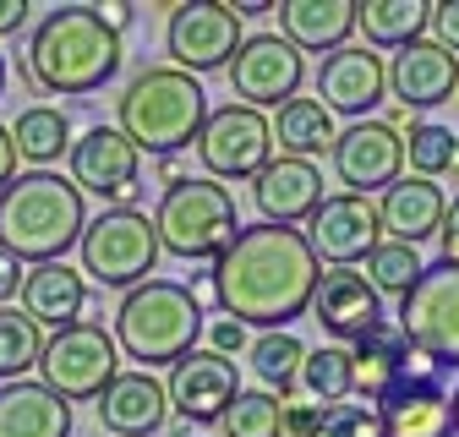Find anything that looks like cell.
<instances>
[{"label":"cell","instance_id":"30","mask_svg":"<svg viewBox=\"0 0 459 437\" xmlns=\"http://www.w3.org/2000/svg\"><path fill=\"white\" fill-rule=\"evenodd\" d=\"M6 132H12L17 159H28L33 170H49V164L72 148V121H66V109H55V104H33V109H22L17 126H6Z\"/></svg>","mask_w":459,"mask_h":437},{"label":"cell","instance_id":"6","mask_svg":"<svg viewBox=\"0 0 459 437\" xmlns=\"http://www.w3.org/2000/svg\"><path fill=\"white\" fill-rule=\"evenodd\" d=\"M241 230V213H236V197L230 186L208 181V176H176L159 197V213H153V236H159V252H176L186 262H213Z\"/></svg>","mask_w":459,"mask_h":437},{"label":"cell","instance_id":"22","mask_svg":"<svg viewBox=\"0 0 459 437\" xmlns=\"http://www.w3.org/2000/svg\"><path fill=\"white\" fill-rule=\"evenodd\" d=\"M377 416H383V437H454L443 377H399L377 399Z\"/></svg>","mask_w":459,"mask_h":437},{"label":"cell","instance_id":"33","mask_svg":"<svg viewBox=\"0 0 459 437\" xmlns=\"http://www.w3.org/2000/svg\"><path fill=\"white\" fill-rule=\"evenodd\" d=\"M399 142H405L411 176H421V181L448 176V170H454V159H459V137H454L448 126H437V121H411V132L399 137Z\"/></svg>","mask_w":459,"mask_h":437},{"label":"cell","instance_id":"15","mask_svg":"<svg viewBox=\"0 0 459 437\" xmlns=\"http://www.w3.org/2000/svg\"><path fill=\"white\" fill-rule=\"evenodd\" d=\"M307 225H312V236H307L312 257H317V262H333V268H356V262H367V252L383 241L377 202H372V197H351V192L323 197Z\"/></svg>","mask_w":459,"mask_h":437},{"label":"cell","instance_id":"23","mask_svg":"<svg viewBox=\"0 0 459 437\" xmlns=\"http://www.w3.org/2000/svg\"><path fill=\"white\" fill-rule=\"evenodd\" d=\"M22 317L33 328H72L82 322V306H88V279L72 268V262H39L22 273Z\"/></svg>","mask_w":459,"mask_h":437},{"label":"cell","instance_id":"26","mask_svg":"<svg viewBox=\"0 0 459 437\" xmlns=\"http://www.w3.org/2000/svg\"><path fill=\"white\" fill-rule=\"evenodd\" d=\"M279 12V39L301 49H344V39L356 33V0H290V6H273Z\"/></svg>","mask_w":459,"mask_h":437},{"label":"cell","instance_id":"21","mask_svg":"<svg viewBox=\"0 0 459 437\" xmlns=\"http://www.w3.org/2000/svg\"><path fill=\"white\" fill-rule=\"evenodd\" d=\"M99 410V426L115 432V437H153L164 421H169V399H164V382L153 372H115L104 382V394L93 399Z\"/></svg>","mask_w":459,"mask_h":437},{"label":"cell","instance_id":"20","mask_svg":"<svg viewBox=\"0 0 459 437\" xmlns=\"http://www.w3.org/2000/svg\"><path fill=\"white\" fill-rule=\"evenodd\" d=\"M252 197L263 208V225H284L296 230L317 213L323 202V170L307 159H268L263 170L252 176Z\"/></svg>","mask_w":459,"mask_h":437},{"label":"cell","instance_id":"3","mask_svg":"<svg viewBox=\"0 0 459 437\" xmlns=\"http://www.w3.org/2000/svg\"><path fill=\"white\" fill-rule=\"evenodd\" d=\"M88 225L82 192L55 176V170H28L0 192V252H12L22 268L33 262H66Z\"/></svg>","mask_w":459,"mask_h":437},{"label":"cell","instance_id":"10","mask_svg":"<svg viewBox=\"0 0 459 437\" xmlns=\"http://www.w3.org/2000/svg\"><path fill=\"white\" fill-rule=\"evenodd\" d=\"M197 159H203L208 181H252L263 164L273 159L268 116H263V109H247V104L208 109V121L197 132Z\"/></svg>","mask_w":459,"mask_h":437},{"label":"cell","instance_id":"2","mask_svg":"<svg viewBox=\"0 0 459 437\" xmlns=\"http://www.w3.org/2000/svg\"><path fill=\"white\" fill-rule=\"evenodd\" d=\"M121 61H126L121 33H109L93 6H55L28 44V77L44 93H66V99L99 93L121 72Z\"/></svg>","mask_w":459,"mask_h":437},{"label":"cell","instance_id":"41","mask_svg":"<svg viewBox=\"0 0 459 437\" xmlns=\"http://www.w3.org/2000/svg\"><path fill=\"white\" fill-rule=\"evenodd\" d=\"M317 405H284V432L290 437H312V426H317Z\"/></svg>","mask_w":459,"mask_h":437},{"label":"cell","instance_id":"34","mask_svg":"<svg viewBox=\"0 0 459 437\" xmlns=\"http://www.w3.org/2000/svg\"><path fill=\"white\" fill-rule=\"evenodd\" d=\"M301 361H307V345L290 334V328H279V334H257V339H252V366H257V377L268 382V394L279 389V399L296 389Z\"/></svg>","mask_w":459,"mask_h":437},{"label":"cell","instance_id":"14","mask_svg":"<svg viewBox=\"0 0 459 437\" xmlns=\"http://www.w3.org/2000/svg\"><path fill=\"white\" fill-rule=\"evenodd\" d=\"M333 176L339 186H351V197H372L388 192L405 176V142L399 132H388L383 121H351L344 132H333Z\"/></svg>","mask_w":459,"mask_h":437},{"label":"cell","instance_id":"13","mask_svg":"<svg viewBox=\"0 0 459 437\" xmlns=\"http://www.w3.org/2000/svg\"><path fill=\"white\" fill-rule=\"evenodd\" d=\"M66 159H72V186L77 192H93L115 208H132L143 197V153L115 126H93L82 142L66 148Z\"/></svg>","mask_w":459,"mask_h":437},{"label":"cell","instance_id":"17","mask_svg":"<svg viewBox=\"0 0 459 437\" xmlns=\"http://www.w3.org/2000/svg\"><path fill=\"white\" fill-rule=\"evenodd\" d=\"M383 82L399 99V109H437L459 88V55H448L432 39H416L405 49H394V61L383 66Z\"/></svg>","mask_w":459,"mask_h":437},{"label":"cell","instance_id":"28","mask_svg":"<svg viewBox=\"0 0 459 437\" xmlns=\"http://www.w3.org/2000/svg\"><path fill=\"white\" fill-rule=\"evenodd\" d=\"M273 142L284 148V159H317L333 148V116L317 104V99H290V104H279V121H268Z\"/></svg>","mask_w":459,"mask_h":437},{"label":"cell","instance_id":"11","mask_svg":"<svg viewBox=\"0 0 459 437\" xmlns=\"http://www.w3.org/2000/svg\"><path fill=\"white\" fill-rule=\"evenodd\" d=\"M307 61L279 33H247L241 49L230 55V88L247 109H279L301 93Z\"/></svg>","mask_w":459,"mask_h":437},{"label":"cell","instance_id":"43","mask_svg":"<svg viewBox=\"0 0 459 437\" xmlns=\"http://www.w3.org/2000/svg\"><path fill=\"white\" fill-rule=\"evenodd\" d=\"M28 0H0V39L6 33H22V22H28Z\"/></svg>","mask_w":459,"mask_h":437},{"label":"cell","instance_id":"5","mask_svg":"<svg viewBox=\"0 0 459 437\" xmlns=\"http://www.w3.org/2000/svg\"><path fill=\"white\" fill-rule=\"evenodd\" d=\"M203 328H208V317L181 279H143L115 306L109 339H115V350L143 361V372H153V366H176L181 356H192Z\"/></svg>","mask_w":459,"mask_h":437},{"label":"cell","instance_id":"8","mask_svg":"<svg viewBox=\"0 0 459 437\" xmlns=\"http://www.w3.org/2000/svg\"><path fill=\"white\" fill-rule=\"evenodd\" d=\"M399 339L421 350L437 366H459V262H432L421 268V279L399 296Z\"/></svg>","mask_w":459,"mask_h":437},{"label":"cell","instance_id":"37","mask_svg":"<svg viewBox=\"0 0 459 437\" xmlns=\"http://www.w3.org/2000/svg\"><path fill=\"white\" fill-rule=\"evenodd\" d=\"M312 437H383V416L377 405H328Z\"/></svg>","mask_w":459,"mask_h":437},{"label":"cell","instance_id":"47","mask_svg":"<svg viewBox=\"0 0 459 437\" xmlns=\"http://www.w3.org/2000/svg\"><path fill=\"white\" fill-rule=\"evenodd\" d=\"M454 170H459V159H454Z\"/></svg>","mask_w":459,"mask_h":437},{"label":"cell","instance_id":"42","mask_svg":"<svg viewBox=\"0 0 459 437\" xmlns=\"http://www.w3.org/2000/svg\"><path fill=\"white\" fill-rule=\"evenodd\" d=\"M22 273H28V268H22L12 252H0V301H12V296L22 290Z\"/></svg>","mask_w":459,"mask_h":437},{"label":"cell","instance_id":"9","mask_svg":"<svg viewBox=\"0 0 459 437\" xmlns=\"http://www.w3.org/2000/svg\"><path fill=\"white\" fill-rule=\"evenodd\" d=\"M39 372H44V389L66 405L99 399L104 382L121 372V350L104 334V322H72V328H55L39 350Z\"/></svg>","mask_w":459,"mask_h":437},{"label":"cell","instance_id":"44","mask_svg":"<svg viewBox=\"0 0 459 437\" xmlns=\"http://www.w3.org/2000/svg\"><path fill=\"white\" fill-rule=\"evenodd\" d=\"M17 181V148H12V132L0 126V192Z\"/></svg>","mask_w":459,"mask_h":437},{"label":"cell","instance_id":"29","mask_svg":"<svg viewBox=\"0 0 459 437\" xmlns=\"http://www.w3.org/2000/svg\"><path fill=\"white\" fill-rule=\"evenodd\" d=\"M421 0H356V28L367 33V49H405L427 28Z\"/></svg>","mask_w":459,"mask_h":437},{"label":"cell","instance_id":"12","mask_svg":"<svg viewBox=\"0 0 459 437\" xmlns=\"http://www.w3.org/2000/svg\"><path fill=\"white\" fill-rule=\"evenodd\" d=\"M241 17L230 12V0H208V6H169V33L164 49L176 72L197 77V72H219L230 66V55L241 49Z\"/></svg>","mask_w":459,"mask_h":437},{"label":"cell","instance_id":"7","mask_svg":"<svg viewBox=\"0 0 459 437\" xmlns=\"http://www.w3.org/2000/svg\"><path fill=\"white\" fill-rule=\"evenodd\" d=\"M77 252H82V273H93V285L104 290H137L159 268L153 218L137 208H104L99 218H88Z\"/></svg>","mask_w":459,"mask_h":437},{"label":"cell","instance_id":"1","mask_svg":"<svg viewBox=\"0 0 459 437\" xmlns=\"http://www.w3.org/2000/svg\"><path fill=\"white\" fill-rule=\"evenodd\" d=\"M317 257L301 230L284 225H241L213 268H208V296L219 301L224 317L241 328H263L279 334L296 317H307L312 290H317Z\"/></svg>","mask_w":459,"mask_h":437},{"label":"cell","instance_id":"18","mask_svg":"<svg viewBox=\"0 0 459 437\" xmlns=\"http://www.w3.org/2000/svg\"><path fill=\"white\" fill-rule=\"evenodd\" d=\"M383 93H388V82H383V55H372L367 44H344V49L323 55L317 104L328 109V116L367 121V109H377Z\"/></svg>","mask_w":459,"mask_h":437},{"label":"cell","instance_id":"16","mask_svg":"<svg viewBox=\"0 0 459 437\" xmlns=\"http://www.w3.org/2000/svg\"><path fill=\"white\" fill-rule=\"evenodd\" d=\"M236 394H241L236 361H224V356H213V350L181 356L176 366H169V382H164L169 410H176L181 421H197V426H213V421L230 410V399H236Z\"/></svg>","mask_w":459,"mask_h":437},{"label":"cell","instance_id":"40","mask_svg":"<svg viewBox=\"0 0 459 437\" xmlns=\"http://www.w3.org/2000/svg\"><path fill=\"white\" fill-rule=\"evenodd\" d=\"M437 241H443V262H459V197L443 208V225H437Z\"/></svg>","mask_w":459,"mask_h":437},{"label":"cell","instance_id":"38","mask_svg":"<svg viewBox=\"0 0 459 437\" xmlns=\"http://www.w3.org/2000/svg\"><path fill=\"white\" fill-rule=\"evenodd\" d=\"M208 350H213V356H224V361H236V356L247 350V328H241L236 317L208 322Z\"/></svg>","mask_w":459,"mask_h":437},{"label":"cell","instance_id":"31","mask_svg":"<svg viewBox=\"0 0 459 437\" xmlns=\"http://www.w3.org/2000/svg\"><path fill=\"white\" fill-rule=\"evenodd\" d=\"M296 382L312 394L317 410H328V405H339V399H351V350H344V345H317V350H307Z\"/></svg>","mask_w":459,"mask_h":437},{"label":"cell","instance_id":"36","mask_svg":"<svg viewBox=\"0 0 459 437\" xmlns=\"http://www.w3.org/2000/svg\"><path fill=\"white\" fill-rule=\"evenodd\" d=\"M39 350H44V334L12 306H0V382H17L22 372L39 366Z\"/></svg>","mask_w":459,"mask_h":437},{"label":"cell","instance_id":"39","mask_svg":"<svg viewBox=\"0 0 459 437\" xmlns=\"http://www.w3.org/2000/svg\"><path fill=\"white\" fill-rule=\"evenodd\" d=\"M427 28L437 33L432 44H443L448 55H459V0H443V6L427 12Z\"/></svg>","mask_w":459,"mask_h":437},{"label":"cell","instance_id":"27","mask_svg":"<svg viewBox=\"0 0 459 437\" xmlns=\"http://www.w3.org/2000/svg\"><path fill=\"white\" fill-rule=\"evenodd\" d=\"M351 350V394L361 399V405H377L394 382H399V372H405V356H411V345L399 339V328L383 317L367 339H356V345H344Z\"/></svg>","mask_w":459,"mask_h":437},{"label":"cell","instance_id":"32","mask_svg":"<svg viewBox=\"0 0 459 437\" xmlns=\"http://www.w3.org/2000/svg\"><path fill=\"white\" fill-rule=\"evenodd\" d=\"M224 437H284V399L268 389H241L219 416Z\"/></svg>","mask_w":459,"mask_h":437},{"label":"cell","instance_id":"19","mask_svg":"<svg viewBox=\"0 0 459 437\" xmlns=\"http://www.w3.org/2000/svg\"><path fill=\"white\" fill-rule=\"evenodd\" d=\"M307 312L323 322V334H333L344 345L367 339L372 328L383 322V301H377V290L361 279L356 268H328V273H317V290H312V306Z\"/></svg>","mask_w":459,"mask_h":437},{"label":"cell","instance_id":"46","mask_svg":"<svg viewBox=\"0 0 459 437\" xmlns=\"http://www.w3.org/2000/svg\"><path fill=\"white\" fill-rule=\"evenodd\" d=\"M0 99H6V55H0Z\"/></svg>","mask_w":459,"mask_h":437},{"label":"cell","instance_id":"4","mask_svg":"<svg viewBox=\"0 0 459 437\" xmlns=\"http://www.w3.org/2000/svg\"><path fill=\"white\" fill-rule=\"evenodd\" d=\"M115 116H121V132L137 153H181L197 142L203 121H208V93L197 77L176 72V66H148L126 82V93L115 99Z\"/></svg>","mask_w":459,"mask_h":437},{"label":"cell","instance_id":"35","mask_svg":"<svg viewBox=\"0 0 459 437\" xmlns=\"http://www.w3.org/2000/svg\"><path fill=\"white\" fill-rule=\"evenodd\" d=\"M421 257H416V246H399V241H377L372 252H367V273L361 279L377 290V301L383 296H405L416 279H421Z\"/></svg>","mask_w":459,"mask_h":437},{"label":"cell","instance_id":"24","mask_svg":"<svg viewBox=\"0 0 459 437\" xmlns=\"http://www.w3.org/2000/svg\"><path fill=\"white\" fill-rule=\"evenodd\" d=\"M443 208H448V197H443L437 181L399 176V181L383 192V202H377V225H383L388 241H399V246H421L427 236H437Z\"/></svg>","mask_w":459,"mask_h":437},{"label":"cell","instance_id":"25","mask_svg":"<svg viewBox=\"0 0 459 437\" xmlns=\"http://www.w3.org/2000/svg\"><path fill=\"white\" fill-rule=\"evenodd\" d=\"M0 437H72V405L44 382H0Z\"/></svg>","mask_w":459,"mask_h":437},{"label":"cell","instance_id":"45","mask_svg":"<svg viewBox=\"0 0 459 437\" xmlns=\"http://www.w3.org/2000/svg\"><path fill=\"white\" fill-rule=\"evenodd\" d=\"M448 416H454V437H459V389L448 394Z\"/></svg>","mask_w":459,"mask_h":437}]
</instances>
